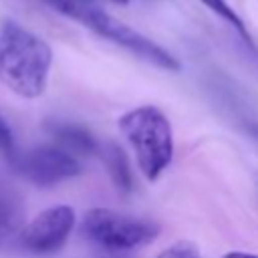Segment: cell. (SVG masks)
Here are the masks:
<instances>
[{
	"label": "cell",
	"mask_w": 258,
	"mask_h": 258,
	"mask_svg": "<svg viewBox=\"0 0 258 258\" xmlns=\"http://www.w3.org/2000/svg\"><path fill=\"white\" fill-rule=\"evenodd\" d=\"M52 64L50 46L14 20L0 22V83L12 93L34 99L42 95Z\"/></svg>",
	"instance_id": "cell-1"
},
{
	"label": "cell",
	"mask_w": 258,
	"mask_h": 258,
	"mask_svg": "<svg viewBox=\"0 0 258 258\" xmlns=\"http://www.w3.org/2000/svg\"><path fill=\"white\" fill-rule=\"evenodd\" d=\"M44 2L50 4L54 10H58L60 14L81 22L95 34L131 50L139 58H143L159 69H165V71L181 69L179 60L167 48H163L155 40L147 38L145 34L133 30L131 26L123 24L121 20H117L115 16L105 12L95 0H44Z\"/></svg>",
	"instance_id": "cell-2"
},
{
	"label": "cell",
	"mask_w": 258,
	"mask_h": 258,
	"mask_svg": "<svg viewBox=\"0 0 258 258\" xmlns=\"http://www.w3.org/2000/svg\"><path fill=\"white\" fill-rule=\"evenodd\" d=\"M119 129L129 141L145 179L155 181L173 157V131L167 115L153 105H141L119 119Z\"/></svg>",
	"instance_id": "cell-3"
},
{
	"label": "cell",
	"mask_w": 258,
	"mask_h": 258,
	"mask_svg": "<svg viewBox=\"0 0 258 258\" xmlns=\"http://www.w3.org/2000/svg\"><path fill=\"white\" fill-rule=\"evenodd\" d=\"M81 234L101 250L123 252L151 244L159 234V226L109 208H93L81 220Z\"/></svg>",
	"instance_id": "cell-4"
},
{
	"label": "cell",
	"mask_w": 258,
	"mask_h": 258,
	"mask_svg": "<svg viewBox=\"0 0 258 258\" xmlns=\"http://www.w3.org/2000/svg\"><path fill=\"white\" fill-rule=\"evenodd\" d=\"M10 163L20 175L38 187H50L83 171L81 161L58 145H36L24 153H14Z\"/></svg>",
	"instance_id": "cell-5"
},
{
	"label": "cell",
	"mask_w": 258,
	"mask_h": 258,
	"mask_svg": "<svg viewBox=\"0 0 258 258\" xmlns=\"http://www.w3.org/2000/svg\"><path fill=\"white\" fill-rule=\"evenodd\" d=\"M75 228V210L71 206H52L32 218L20 232L18 244L36 256L58 252Z\"/></svg>",
	"instance_id": "cell-6"
},
{
	"label": "cell",
	"mask_w": 258,
	"mask_h": 258,
	"mask_svg": "<svg viewBox=\"0 0 258 258\" xmlns=\"http://www.w3.org/2000/svg\"><path fill=\"white\" fill-rule=\"evenodd\" d=\"M46 131L56 139L58 147L67 149L69 153L77 155H97L101 145L97 143L95 135L85 129L79 123H71V121H48L46 123Z\"/></svg>",
	"instance_id": "cell-7"
},
{
	"label": "cell",
	"mask_w": 258,
	"mask_h": 258,
	"mask_svg": "<svg viewBox=\"0 0 258 258\" xmlns=\"http://www.w3.org/2000/svg\"><path fill=\"white\" fill-rule=\"evenodd\" d=\"M24 206L20 194L6 181L0 179V242L18 236L22 230Z\"/></svg>",
	"instance_id": "cell-8"
},
{
	"label": "cell",
	"mask_w": 258,
	"mask_h": 258,
	"mask_svg": "<svg viewBox=\"0 0 258 258\" xmlns=\"http://www.w3.org/2000/svg\"><path fill=\"white\" fill-rule=\"evenodd\" d=\"M99 153L103 157V163H105L115 187L121 191H131L133 175H131V167H129V159H127L125 151L117 143H107L105 147L99 149Z\"/></svg>",
	"instance_id": "cell-9"
},
{
	"label": "cell",
	"mask_w": 258,
	"mask_h": 258,
	"mask_svg": "<svg viewBox=\"0 0 258 258\" xmlns=\"http://www.w3.org/2000/svg\"><path fill=\"white\" fill-rule=\"evenodd\" d=\"M200 2H202L206 8H210L212 12H216L226 24H230V26L236 30V34L240 36V40L246 44L248 50L256 52V44H254V40H252V36H250V32H248L244 20L232 10V6H230L226 0H200Z\"/></svg>",
	"instance_id": "cell-10"
},
{
	"label": "cell",
	"mask_w": 258,
	"mask_h": 258,
	"mask_svg": "<svg viewBox=\"0 0 258 258\" xmlns=\"http://www.w3.org/2000/svg\"><path fill=\"white\" fill-rule=\"evenodd\" d=\"M157 258H202L198 252V246L191 242H175L167 246Z\"/></svg>",
	"instance_id": "cell-11"
},
{
	"label": "cell",
	"mask_w": 258,
	"mask_h": 258,
	"mask_svg": "<svg viewBox=\"0 0 258 258\" xmlns=\"http://www.w3.org/2000/svg\"><path fill=\"white\" fill-rule=\"evenodd\" d=\"M0 151L12 159V155L16 153V145H14V137H12V131L8 127V123L0 117Z\"/></svg>",
	"instance_id": "cell-12"
},
{
	"label": "cell",
	"mask_w": 258,
	"mask_h": 258,
	"mask_svg": "<svg viewBox=\"0 0 258 258\" xmlns=\"http://www.w3.org/2000/svg\"><path fill=\"white\" fill-rule=\"evenodd\" d=\"M224 258H258V254H250V252H228Z\"/></svg>",
	"instance_id": "cell-13"
},
{
	"label": "cell",
	"mask_w": 258,
	"mask_h": 258,
	"mask_svg": "<svg viewBox=\"0 0 258 258\" xmlns=\"http://www.w3.org/2000/svg\"><path fill=\"white\" fill-rule=\"evenodd\" d=\"M111 2H115V4H127L129 0H111Z\"/></svg>",
	"instance_id": "cell-14"
}]
</instances>
